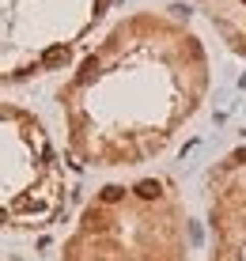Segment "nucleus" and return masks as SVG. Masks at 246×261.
<instances>
[{
	"mask_svg": "<svg viewBox=\"0 0 246 261\" xmlns=\"http://www.w3.org/2000/svg\"><path fill=\"white\" fill-rule=\"evenodd\" d=\"M68 57H72V49H68V46H53V49H45V53H42V65H45V68H61Z\"/></svg>",
	"mask_w": 246,
	"mask_h": 261,
	"instance_id": "obj_1",
	"label": "nucleus"
},
{
	"mask_svg": "<svg viewBox=\"0 0 246 261\" xmlns=\"http://www.w3.org/2000/svg\"><path fill=\"white\" fill-rule=\"evenodd\" d=\"M136 197H144V201H156V197H159V182H140V186H136Z\"/></svg>",
	"mask_w": 246,
	"mask_h": 261,
	"instance_id": "obj_2",
	"label": "nucleus"
},
{
	"mask_svg": "<svg viewBox=\"0 0 246 261\" xmlns=\"http://www.w3.org/2000/svg\"><path fill=\"white\" fill-rule=\"evenodd\" d=\"M95 72H99V57H87L80 68V80H95Z\"/></svg>",
	"mask_w": 246,
	"mask_h": 261,
	"instance_id": "obj_3",
	"label": "nucleus"
},
{
	"mask_svg": "<svg viewBox=\"0 0 246 261\" xmlns=\"http://www.w3.org/2000/svg\"><path fill=\"white\" fill-rule=\"evenodd\" d=\"M103 201H121V190H117V186H106V190H103Z\"/></svg>",
	"mask_w": 246,
	"mask_h": 261,
	"instance_id": "obj_4",
	"label": "nucleus"
},
{
	"mask_svg": "<svg viewBox=\"0 0 246 261\" xmlns=\"http://www.w3.org/2000/svg\"><path fill=\"white\" fill-rule=\"evenodd\" d=\"M0 223H4V208H0Z\"/></svg>",
	"mask_w": 246,
	"mask_h": 261,
	"instance_id": "obj_5",
	"label": "nucleus"
},
{
	"mask_svg": "<svg viewBox=\"0 0 246 261\" xmlns=\"http://www.w3.org/2000/svg\"><path fill=\"white\" fill-rule=\"evenodd\" d=\"M242 4H246V0H242Z\"/></svg>",
	"mask_w": 246,
	"mask_h": 261,
	"instance_id": "obj_6",
	"label": "nucleus"
}]
</instances>
